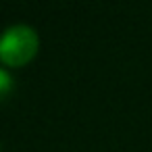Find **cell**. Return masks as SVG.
Returning <instances> with one entry per match:
<instances>
[{"label": "cell", "instance_id": "2", "mask_svg": "<svg viewBox=\"0 0 152 152\" xmlns=\"http://www.w3.org/2000/svg\"><path fill=\"white\" fill-rule=\"evenodd\" d=\"M11 90H13V79H11V75H9L4 69H0V100L7 98V96L11 94Z\"/></svg>", "mask_w": 152, "mask_h": 152}, {"label": "cell", "instance_id": "1", "mask_svg": "<svg viewBox=\"0 0 152 152\" xmlns=\"http://www.w3.org/2000/svg\"><path fill=\"white\" fill-rule=\"evenodd\" d=\"M40 38L29 25H13L0 36V61L7 67H25L38 54Z\"/></svg>", "mask_w": 152, "mask_h": 152}]
</instances>
